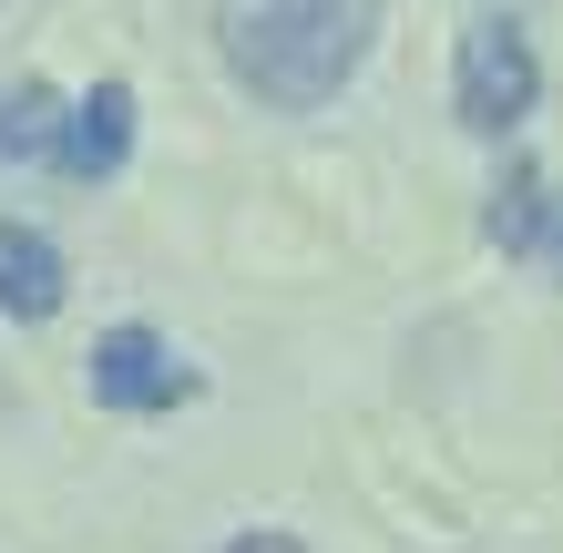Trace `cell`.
<instances>
[{
    "mask_svg": "<svg viewBox=\"0 0 563 553\" xmlns=\"http://www.w3.org/2000/svg\"><path fill=\"white\" fill-rule=\"evenodd\" d=\"M52 165L73 185H113L123 165H134V82H92L82 103H62Z\"/></svg>",
    "mask_w": 563,
    "mask_h": 553,
    "instance_id": "277c9868",
    "label": "cell"
},
{
    "mask_svg": "<svg viewBox=\"0 0 563 553\" xmlns=\"http://www.w3.org/2000/svg\"><path fill=\"white\" fill-rule=\"evenodd\" d=\"M216 553H308L297 533H277V523H256V533H236V543H216Z\"/></svg>",
    "mask_w": 563,
    "mask_h": 553,
    "instance_id": "ba28073f",
    "label": "cell"
},
{
    "mask_svg": "<svg viewBox=\"0 0 563 553\" xmlns=\"http://www.w3.org/2000/svg\"><path fill=\"white\" fill-rule=\"evenodd\" d=\"M62 298H73L62 246L42 236V225L0 215V318H11V329H42V318H62Z\"/></svg>",
    "mask_w": 563,
    "mask_h": 553,
    "instance_id": "5b68a950",
    "label": "cell"
},
{
    "mask_svg": "<svg viewBox=\"0 0 563 553\" xmlns=\"http://www.w3.org/2000/svg\"><path fill=\"white\" fill-rule=\"evenodd\" d=\"M82 389L103 410H134V420H154V410H185L195 389V360H175V339H154V329H103L92 339V360H82Z\"/></svg>",
    "mask_w": 563,
    "mask_h": 553,
    "instance_id": "3957f363",
    "label": "cell"
},
{
    "mask_svg": "<svg viewBox=\"0 0 563 553\" xmlns=\"http://www.w3.org/2000/svg\"><path fill=\"white\" fill-rule=\"evenodd\" d=\"M216 52L267 113H318L379 52V0H216Z\"/></svg>",
    "mask_w": 563,
    "mask_h": 553,
    "instance_id": "6da1fadb",
    "label": "cell"
},
{
    "mask_svg": "<svg viewBox=\"0 0 563 553\" xmlns=\"http://www.w3.org/2000/svg\"><path fill=\"white\" fill-rule=\"evenodd\" d=\"M543 103V62H533V31H522L512 11H492L461 31V52H451V113H461V134H482V144H503L522 113Z\"/></svg>",
    "mask_w": 563,
    "mask_h": 553,
    "instance_id": "7a4b0ae2",
    "label": "cell"
},
{
    "mask_svg": "<svg viewBox=\"0 0 563 553\" xmlns=\"http://www.w3.org/2000/svg\"><path fill=\"white\" fill-rule=\"evenodd\" d=\"M543 206H553V185L533 165H512L503 185H492V206H482V236L503 246V256H533L543 246Z\"/></svg>",
    "mask_w": 563,
    "mask_h": 553,
    "instance_id": "8992f818",
    "label": "cell"
},
{
    "mask_svg": "<svg viewBox=\"0 0 563 553\" xmlns=\"http://www.w3.org/2000/svg\"><path fill=\"white\" fill-rule=\"evenodd\" d=\"M62 134V92L52 82H11L0 92V165H42Z\"/></svg>",
    "mask_w": 563,
    "mask_h": 553,
    "instance_id": "52a82bcc",
    "label": "cell"
},
{
    "mask_svg": "<svg viewBox=\"0 0 563 553\" xmlns=\"http://www.w3.org/2000/svg\"><path fill=\"white\" fill-rule=\"evenodd\" d=\"M533 267H553V277H563V195L543 206V246H533Z\"/></svg>",
    "mask_w": 563,
    "mask_h": 553,
    "instance_id": "9c48e42d",
    "label": "cell"
}]
</instances>
